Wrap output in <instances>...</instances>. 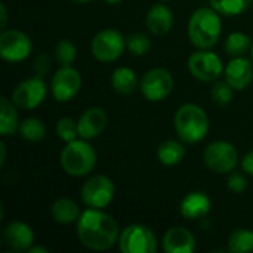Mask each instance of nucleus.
<instances>
[{
    "label": "nucleus",
    "instance_id": "1",
    "mask_svg": "<svg viewBox=\"0 0 253 253\" xmlns=\"http://www.w3.org/2000/svg\"><path fill=\"white\" fill-rule=\"evenodd\" d=\"M77 236L87 249L107 251L117 242L119 225L110 215L90 208L77 221Z\"/></svg>",
    "mask_w": 253,
    "mask_h": 253
},
{
    "label": "nucleus",
    "instance_id": "2",
    "mask_svg": "<svg viewBox=\"0 0 253 253\" xmlns=\"http://www.w3.org/2000/svg\"><path fill=\"white\" fill-rule=\"evenodd\" d=\"M222 22L213 7L197 9L188 22V37L199 49H211L221 37Z\"/></svg>",
    "mask_w": 253,
    "mask_h": 253
},
{
    "label": "nucleus",
    "instance_id": "3",
    "mask_svg": "<svg viewBox=\"0 0 253 253\" xmlns=\"http://www.w3.org/2000/svg\"><path fill=\"white\" fill-rule=\"evenodd\" d=\"M175 130L181 141L197 144L203 141L209 132V119L205 110L196 104H185L175 113Z\"/></svg>",
    "mask_w": 253,
    "mask_h": 253
},
{
    "label": "nucleus",
    "instance_id": "4",
    "mask_svg": "<svg viewBox=\"0 0 253 253\" xmlns=\"http://www.w3.org/2000/svg\"><path fill=\"white\" fill-rule=\"evenodd\" d=\"M96 165V153L86 139L67 142L61 153V166L71 176H84Z\"/></svg>",
    "mask_w": 253,
    "mask_h": 253
},
{
    "label": "nucleus",
    "instance_id": "5",
    "mask_svg": "<svg viewBox=\"0 0 253 253\" xmlns=\"http://www.w3.org/2000/svg\"><path fill=\"white\" fill-rule=\"evenodd\" d=\"M119 249L123 253H154L157 249V239L145 225H129L119 237Z\"/></svg>",
    "mask_w": 253,
    "mask_h": 253
},
{
    "label": "nucleus",
    "instance_id": "6",
    "mask_svg": "<svg viewBox=\"0 0 253 253\" xmlns=\"http://www.w3.org/2000/svg\"><path fill=\"white\" fill-rule=\"evenodd\" d=\"M125 46L126 40L122 33L114 28H105L93 37L90 43V50L98 61L111 62L122 56Z\"/></svg>",
    "mask_w": 253,
    "mask_h": 253
},
{
    "label": "nucleus",
    "instance_id": "7",
    "mask_svg": "<svg viewBox=\"0 0 253 253\" xmlns=\"http://www.w3.org/2000/svg\"><path fill=\"white\" fill-rule=\"evenodd\" d=\"M205 165L215 173H228L234 170L239 162L236 147L227 141H216L206 147L203 154Z\"/></svg>",
    "mask_w": 253,
    "mask_h": 253
},
{
    "label": "nucleus",
    "instance_id": "8",
    "mask_svg": "<svg viewBox=\"0 0 253 253\" xmlns=\"http://www.w3.org/2000/svg\"><path fill=\"white\" fill-rule=\"evenodd\" d=\"M188 70L197 80L209 83L218 80L222 76L224 64L216 53L209 52L206 49H200L199 52L190 55Z\"/></svg>",
    "mask_w": 253,
    "mask_h": 253
},
{
    "label": "nucleus",
    "instance_id": "9",
    "mask_svg": "<svg viewBox=\"0 0 253 253\" xmlns=\"http://www.w3.org/2000/svg\"><path fill=\"white\" fill-rule=\"evenodd\" d=\"M114 184L104 175H96L87 179L82 187V200L86 206L93 209L107 208L114 199Z\"/></svg>",
    "mask_w": 253,
    "mask_h": 253
},
{
    "label": "nucleus",
    "instance_id": "10",
    "mask_svg": "<svg viewBox=\"0 0 253 253\" xmlns=\"http://www.w3.org/2000/svg\"><path fill=\"white\" fill-rule=\"evenodd\" d=\"M33 50L31 39L19 30H4L0 34V56L7 62H21Z\"/></svg>",
    "mask_w": 253,
    "mask_h": 253
},
{
    "label": "nucleus",
    "instance_id": "11",
    "mask_svg": "<svg viewBox=\"0 0 253 253\" xmlns=\"http://www.w3.org/2000/svg\"><path fill=\"white\" fill-rule=\"evenodd\" d=\"M46 96V83L42 76H33L21 82L13 93L12 102L21 110H33L39 107Z\"/></svg>",
    "mask_w": 253,
    "mask_h": 253
},
{
    "label": "nucleus",
    "instance_id": "12",
    "mask_svg": "<svg viewBox=\"0 0 253 253\" xmlns=\"http://www.w3.org/2000/svg\"><path fill=\"white\" fill-rule=\"evenodd\" d=\"M173 89V79L163 68H153L145 73L141 82V92L150 102L166 99Z\"/></svg>",
    "mask_w": 253,
    "mask_h": 253
},
{
    "label": "nucleus",
    "instance_id": "13",
    "mask_svg": "<svg viewBox=\"0 0 253 253\" xmlns=\"http://www.w3.org/2000/svg\"><path fill=\"white\" fill-rule=\"evenodd\" d=\"M80 86H82V76L71 65L61 67L52 77V83H50L52 95L58 102H67L73 99L79 93Z\"/></svg>",
    "mask_w": 253,
    "mask_h": 253
},
{
    "label": "nucleus",
    "instance_id": "14",
    "mask_svg": "<svg viewBox=\"0 0 253 253\" xmlns=\"http://www.w3.org/2000/svg\"><path fill=\"white\" fill-rule=\"evenodd\" d=\"M107 114L99 107L87 108L79 119L77 127H79V136L83 139H93L99 136L104 129L107 127Z\"/></svg>",
    "mask_w": 253,
    "mask_h": 253
},
{
    "label": "nucleus",
    "instance_id": "15",
    "mask_svg": "<svg viewBox=\"0 0 253 253\" xmlns=\"http://www.w3.org/2000/svg\"><path fill=\"white\" fill-rule=\"evenodd\" d=\"M253 79V65L248 58L236 56L225 67V80L234 90H243L251 84Z\"/></svg>",
    "mask_w": 253,
    "mask_h": 253
},
{
    "label": "nucleus",
    "instance_id": "16",
    "mask_svg": "<svg viewBox=\"0 0 253 253\" xmlns=\"http://www.w3.org/2000/svg\"><path fill=\"white\" fill-rule=\"evenodd\" d=\"M3 239H4V243L10 249H13L16 252H24L33 246L34 233L27 224H24L21 221H13L6 225V228L3 231Z\"/></svg>",
    "mask_w": 253,
    "mask_h": 253
},
{
    "label": "nucleus",
    "instance_id": "17",
    "mask_svg": "<svg viewBox=\"0 0 253 253\" xmlns=\"http://www.w3.org/2000/svg\"><path fill=\"white\" fill-rule=\"evenodd\" d=\"M162 246L168 253H193L196 251V240L187 228L173 227L163 236Z\"/></svg>",
    "mask_w": 253,
    "mask_h": 253
},
{
    "label": "nucleus",
    "instance_id": "18",
    "mask_svg": "<svg viewBox=\"0 0 253 253\" xmlns=\"http://www.w3.org/2000/svg\"><path fill=\"white\" fill-rule=\"evenodd\" d=\"M212 209V202L205 193H190L181 202V213L185 219H200Z\"/></svg>",
    "mask_w": 253,
    "mask_h": 253
},
{
    "label": "nucleus",
    "instance_id": "19",
    "mask_svg": "<svg viewBox=\"0 0 253 253\" xmlns=\"http://www.w3.org/2000/svg\"><path fill=\"white\" fill-rule=\"evenodd\" d=\"M145 24L153 34H166L173 25V13L166 4L157 3L150 7L145 16Z\"/></svg>",
    "mask_w": 253,
    "mask_h": 253
},
{
    "label": "nucleus",
    "instance_id": "20",
    "mask_svg": "<svg viewBox=\"0 0 253 253\" xmlns=\"http://www.w3.org/2000/svg\"><path fill=\"white\" fill-rule=\"evenodd\" d=\"M80 215L82 213H80L77 203L73 202L71 199L62 197V199H58L52 205V216L59 224H64V225L73 224V222L79 221Z\"/></svg>",
    "mask_w": 253,
    "mask_h": 253
},
{
    "label": "nucleus",
    "instance_id": "21",
    "mask_svg": "<svg viewBox=\"0 0 253 253\" xmlns=\"http://www.w3.org/2000/svg\"><path fill=\"white\" fill-rule=\"evenodd\" d=\"M187 150L182 144L173 139H168L162 142L157 148V157L162 165L165 166H176L184 160Z\"/></svg>",
    "mask_w": 253,
    "mask_h": 253
},
{
    "label": "nucleus",
    "instance_id": "22",
    "mask_svg": "<svg viewBox=\"0 0 253 253\" xmlns=\"http://www.w3.org/2000/svg\"><path fill=\"white\" fill-rule=\"evenodd\" d=\"M111 86L117 93L129 95L138 86V77L133 70L127 67H119L111 76Z\"/></svg>",
    "mask_w": 253,
    "mask_h": 253
},
{
    "label": "nucleus",
    "instance_id": "23",
    "mask_svg": "<svg viewBox=\"0 0 253 253\" xmlns=\"http://www.w3.org/2000/svg\"><path fill=\"white\" fill-rule=\"evenodd\" d=\"M13 105L15 104L4 96L0 99V133L3 136L12 135L19 127L18 113Z\"/></svg>",
    "mask_w": 253,
    "mask_h": 253
},
{
    "label": "nucleus",
    "instance_id": "24",
    "mask_svg": "<svg viewBox=\"0 0 253 253\" xmlns=\"http://www.w3.org/2000/svg\"><path fill=\"white\" fill-rule=\"evenodd\" d=\"M18 132L24 139H27L30 142H37V141H42L44 138L46 127H44L42 120H39L36 117H28L19 123Z\"/></svg>",
    "mask_w": 253,
    "mask_h": 253
},
{
    "label": "nucleus",
    "instance_id": "25",
    "mask_svg": "<svg viewBox=\"0 0 253 253\" xmlns=\"http://www.w3.org/2000/svg\"><path fill=\"white\" fill-rule=\"evenodd\" d=\"M253 0H211V6L224 16H236L249 9Z\"/></svg>",
    "mask_w": 253,
    "mask_h": 253
},
{
    "label": "nucleus",
    "instance_id": "26",
    "mask_svg": "<svg viewBox=\"0 0 253 253\" xmlns=\"http://www.w3.org/2000/svg\"><path fill=\"white\" fill-rule=\"evenodd\" d=\"M224 47H225L227 53H230L233 56H243L249 50V47H252V42L248 34L234 31L227 37Z\"/></svg>",
    "mask_w": 253,
    "mask_h": 253
},
{
    "label": "nucleus",
    "instance_id": "27",
    "mask_svg": "<svg viewBox=\"0 0 253 253\" xmlns=\"http://www.w3.org/2000/svg\"><path fill=\"white\" fill-rule=\"evenodd\" d=\"M228 249L233 253L253 252V231L246 228L234 231L230 236Z\"/></svg>",
    "mask_w": 253,
    "mask_h": 253
},
{
    "label": "nucleus",
    "instance_id": "28",
    "mask_svg": "<svg viewBox=\"0 0 253 253\" xmlns=\"http://www.w3.org/2000/svg\"><path fill=\"white\" fill-rule=\"evenodd\" d=\"M76 55H77V50H76V46L71 40L68 39H64V40H59L55 46V50H53V56H55V61L61 65V67H67V65H71L76 59Z\"/></svg>",
    "mask_w": 253,
    "mask_h": 253
},
{
    "label": "nucleus",
    "instance_id": "29",
    "mask_svg": "<svg viewBox=\"0 0 253 253\" xmlns=\"http://www.w3.org/2000/svg\"><path fill=\"white\" fill-rule=\"evenodd\" d=\"M126 46L127 49L136 55V56H142L145 53L150 52L151 49V40L148 36L142 34V33H133L126 39Z\"/></svg>",
    "mask_w": 253,
    "mask_h": 253
},
{
    "label": "nucleus",
    "instance_id": "30",
    "mask_svg": "<svg viewBox=\"0 0 253 253\" xmlns=\"http://www.w3.org/2000/svg\"><path fill=\"white\" fill-rule=\"evenodd\" d=\"M212 99L219 105H228L234 96V87L225 80V82H216L213 87L211 89Z\"/></svg>",
    "mask_w": 253,
    "mask_h": 253
},
{
    "label": "nucleus",
    "instance_id": "31",
    "mask_svg": "<svg viewBox=\"0 0 253 253\" xmlns=\"http://www.w3.org/2000/svg\"><path fill=\"white\" fill-rule=\"evenodd\" d=\"M56 135L59 136V139H62L64 142H71L79 136V127L77 123L70 119V117H64L61 120H58L56 123Z\"/></svg>",
    "mask_w": 253,
    "mask_h": 253
},
{
    "label": "nucleus",
    "instance_id": "32",
    "mask_svg": "<svg viewBox=\"0 0 253 253\" xmlns=\"http://www.w3.org/2000/svg\"><path fill=\"white\" fill-rule=\"evenodd\" d=\"M227 184H228V188L231 191H234V193H243L246 190V187H248L246 178L242 173H237V172H234V173L230 175Z\"/></svg>",
    "mask_w": 253,
    "mask_h": 253
},
{
    "label": "nucleus",
    "instance_id": "33",
    "mask_svg": "<svg viewBox=\"0 0 253 253\" xmlns=\"http://www.w3.org/2000/svg\"><path fill=\"white\" fill-rule=\"evenodd\" d=\"M33 68H34V71H36V74L37 76H42L43 77V74H46L47 71H49V68H50V61H49V56L47 55H40L36 61H34V65H33Z\"/></svg>",
    "mask_w": 253,
    "mask_h": 253
},
{
    "label": "nucleus",
    "instance_id": "34",
    "mask_svg": "<svg viewBox=\"0 0 253 253\" xmlns=\"http://www.w3.org/2000/svg\"><path fill=\"white\" fill-rule=\"evenodd\" d=\"M242 166H243V170H245L246 173H249V175H252L253 176V150L252 151H249V153L243 157Z\"/></svg>",
    "mask_w": 253,
    "mask_h": 253
},
{
    "label": "nucleus",
    "instance_id": "35",
    "mask_svg": "<svg viewBox=\"0 0 253 253\" xmlns=\"http://www.w3.org/2000/svg\"><path fill=\"white\" fill-rule=\"evenodd\" d=\"M0 10H1V27H6V21H7V13H6V6L1 3L0 4Z\"/></svg>",
    "mask_w": 253,
    "mask_h": 253
},
{
    "label": "nucleus",
    "instance_id": "36",
    "mask_svg": "<svg viewBox=\"0 0 253 253\" xmlns=\"http://www.w3.org/2000/svg\"><path fill=\"white\" fill-rule=\"evenodd\" d=\"M27 252L28 253H47L49 251H47L46 248H39V246H34V248H33V246H31V248H30Z\"/></svg>",
    "mask_w": 253,
    "mask_h": 253
},
{
    "label": "nucleus",
    "instance_id": "37",
    "mask_svg": "<svg viewBox=\"0 0 253 253\" xmlns=\"http://www.w3.org/2000/svg\"><path fill=\"white\" fill-rule=\"evenodd\" d=\"M0 150H1V160H0V165L3 166V165H4V159H6V148H4V144H3V142L0 144Z\"/></svg>",
    "mask_w": 253,
    "mask_h": 253
},
{
    "label": "nucleus",
    "instance_id": "38",
    "mask_svg": "<svg viewBox=\"0 0 253 253\" xmlns=\"http://www.w3.org/2000/svg\"><path fill=\"white\" fill-rule=\"evenodd\" d=\"M107 3H110V4H117V3H120V1H123V0H105Z\"/></svg>",
    "mask_w": 253,
    "mask_h": 253
},
{
    "label": "nucleus",
    "instance_id": "39",
    "mask_svg": "<svg viewBox=\"0 0 253 253\" xmlns=\"http://www.w3.org/2000/svg\"><path fill=\"white\" fill-rule=\"evenodd\" d=\"M74 1H79V3H87V1H92V0H74Z\"/></svg>",
    "mask_w": 253,
    "mask_h": 253
},
{
    "label": "nucleus",
    "instance_id": "40",
    "mask_svg": "<svg viewBox=\"0 0 253 253\" xmlns=\"http://www.w3.org/2000/svg\"><path fill=\"white\" fill-rule=\"evenodd\" d=\"M251 55H252V59H253V43H252V47H251Z\"/></svg>",
    "mask_w": 253,
    "mask_h": 253
},
{
    "label": "nucleus",
    "instance_id": "41",
    "mask_svg": "<svg viewBox=\"0 0 253 253\" xmlns=\"http://www.w3.org/2000/svg\"><path fill=\"white\" fill-rule=\"evenodd\" d=\"M166 1H168V0H166Z\"/></svg>",
    "mask_w": 253,
    "mask_h": 253
}]
</instances>
